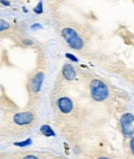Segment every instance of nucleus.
Returning a JSON list of instances; mask_svg holds the SVG:
<instances>
[{"mask_svg": "<svg viewBox=\"0 0 134 159\" xmlns=\"http://www.w3.org/2000/svg\"><path fill=\"white\" fill-rule=\"evenodd\" d=\"M58 107L59 110L61 111L63 114H68L73 109V103L70 98L68 97H61L58 100Z\"/></svg>", "mask_w": 134, "mask_h": 159, "instance_id": "39448f33", "label": "nucleus"}, {"mask_svg": "<svg viewBox=\"0 0 134 159\" xmlns=\"http://www.w3.org/2000/svg\"><path fill=\"white\" fill-rule=\"evenodd\" d=\"M33 115L30 112H24V113H18L14 116V121L18 125H28L32 122Z\"/></svg>", "mask_w": 134, "mask_h": 159, "instance_id": "20e7f679", "label": "nucleus"}, {"mask_svg": "<svg viewBox=\"0 0 134 159\" xmlns=\"http://www.w3.org/2000/svg\"><path fill=\"white\" fill-rule=\"evenodd\" d=\"M43 79H44V75L42 72H38L33 78L32 82H31V87H32V90L34 92H38L40 90L41 85H42V83H43Z\"/></svg>", "mask_w": 134, "mask_h": 159, "instance_id": "0eeeda50", "label": "nucleus"}, {"mask_svg": "<svg viewBox=\"0 0 134 159\" xmlns=\"http://www.w3.org/2000/svg\"><path fill=\"white\" fill-rule=\"evenodd\" d=\"M66 57H67V58H69V59H71L72 61H74V62L78 61V58H76V57H74L73 55H71V54H69V53L66 54Z\"/></svg>", "mask_w": 134, "mask_h": 159, "instance_id": "9b49d317", "label": "nucleus"}, {"mask_svg": "<svg viewBox=\"0 0 134 159\" xmlns=\"http://www.w3.org/2000/svg\"><path fill=\"white\" fill-rule=\"evenodd\" d=\"M62 75L67 81H72V80L75 79L76 71L71 64H65L62 68Z\"/></svg>", "mask_w": 134, "mask_h": 159, "instance_id": "423d86ee", "label": "nucleus"}, {"mask_svg": "<svg viewBox=\"0 0 134 159\" xmlns=\"http://www.w3.org/2000/svg\"><path fill=\"white\" fill-rule=\"evenodd\" d=\"M130 147H131V151L133 152V154H134V136H132L131 141H130Z\"/></svg>", "mask_w": 134, "mask_h": 159, "instance_id": "f8f14e48", "label": "nucleus"}, {"mask_svg": "<svg viewBox=\"0 0 134 159\" xmlns=\"http://www.w3.org/2000/svg\"><path fill=\"white\" fill-rule=\"evenodd\" d=\"M41 132L43 133L44 135H47V136H50V135H55V132L53 131L52 129H51V127L49 126H42L41 127Z\"/></svg>", "mask_w": 134, "mask_h": 159, "instance_id": "6e6552de", "label": "nucleus"}, {"mask_svg": "<svg viewBox=\"0 0 134 159\" xmlns=\"http://www.w3.org/2000/svg\"><path fill=\"white\" fill-rule=\"evenodd\" d=\"M9 28V24L7 23L6 21H4V20H1L0 21V30L1 31H4V30H6V29H8Z\"/></svg>", "mask_w": 134, "mask_h": 159, "instance_id": "1a4fd4ad", "label": "nucleus"}, {"mask_svg": "<svg viewBox=\"0 0 134 159\" xmlns=\"http://www.w3.org/2000/svg\"><path fill=\"white\" fill-rule=\"evenodd\" d=\"M1 2L3 3V4H6V5H9V2H7V1H4V0H1Z\"/></svg>", "mask_w": 134, "mask_h": 159, "instance_id": "4468645a", "label": "nucleus"}, {"mask_svg": "<svg viewBox=\"0 0 134 159\" xmlns=\"http://www.w3.org/2000/svg\"><path fill=\"white\" fill-rule=\"evenodd\" d=\"M134 121V116L132 114H125L121 117L120 123L121 127H122V132L126 138H132V133H133V127L132 123Z\"/></svg>", "mask_w": 134, "mask_h": 159, "instance_id": "7ed1b4c3", "label": "nucleus"}, {"mask_svg": "<svg viewBox=\"0 0 134 159\" xmlns=\"http://www.w3.org/2000/svg\"><path fill=\"white\" fill-rule=\"evenodd\" d=\"M23 159H38L36 156H34V155H27V156H25Z\"/></svg>", "mask_w": 134, "mask_h": 159, "instance_id": "ddd939ff", "label": "nucleus"}, {"mask_svg": "<svg viewBox=\"0 0 134 159\" xmlns=\"http://www.w3.org/2000/svg\"><path fill=\"white\" fill-rule=\"evenodd\" d=\"M34 11L36 12V14H41V12H42V2L40 1L38 3L36 7L34 8Z\"/></svg>", "mask_w": 134, "mask_h": 159, "instance_id": "9d476101", "label": "nucleus"}, {"mask_svg": "<svg viewBox=\"0 0 134 159\" xmlns=\"http://www.w3.org/2000/svg\"><path fill=\"white\" fill-rule=\"evenodd\" d=\"M91 96L96 101H103L108 97L107 86L100 80H93L90 84Z\"/></svg>", "mask_w": 134, "mask_h": 159, "instance_id": "f03ea898", "label": "nucleus"}, {"mask_svg": "<svg viewBox=\"0 0 134 159\" xmlns=\"http://www.w3.org/2000/svg\"><path fill=\"white\" fill-rule=\"evenodd\" d=\"M98 159H108V158H106V157H99Z\"/></svg>", "mask_w": 134, "mask_h": 159, "instance_id": "2eb2a0df", "label": "nucleus"}, {"mask_svg": "<svg viewBox=\"0 0 134 159\" xmlns=\"http://www.w3.org/2000/svg\"><path fill=\"white\" fill-rule=\"evenodd\" d=\"M62 36L66 43H68V46L73 50H81L84 47V40L72 28L67 27L62 29Z\"/></svg>", "mask_w": 134, "mask_h": 159, "instance_id": "f257e3e1", "label": "nucleus"}]
</instances>
